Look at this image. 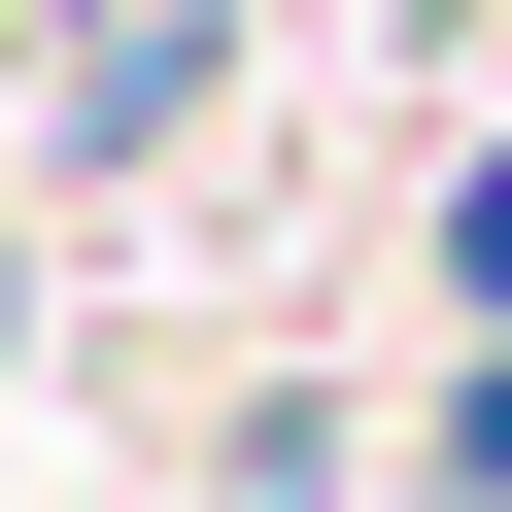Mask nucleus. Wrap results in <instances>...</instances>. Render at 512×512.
Returning a JSON list of instances; mask_svg holds the SVG:
<instances>
[{"instance_id":"nucleus-1","label":"nucleus","mask_w":512,"mask_h":512,"mask_svg":"<svg viewBox=\"0 0 512 512\" xmlns=\"http://www.w3.org/2000/svg\"><path fill=\"white\" fill-rule=\"evenodd\" d=\"M444 512H512V376H478V410H444Z\"/></svg>"}]
</instances>
